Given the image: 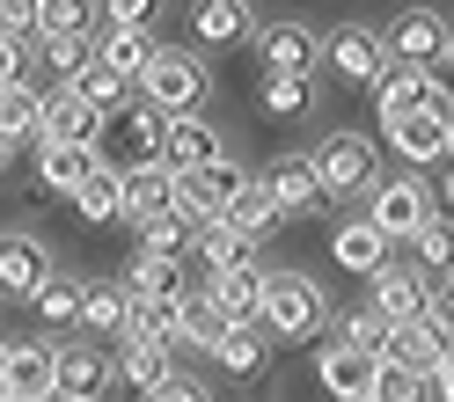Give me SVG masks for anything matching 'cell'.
Listing matches in <instances>:
<instances>
[{"mask_svg": "<svg viewBox=\"0 0 454 402\" xmlns=\"http://www.w3.org/2000/svg\"><path fill=\"white\" fill-rule=\"evenodd\" d=\"M206 161H220V132L198 118H161V168L168 176H191V168H206Z\"/></svg>", "mask_w": 454, "mask_h": 402, "instance_id": "9a60e30c", "label": "cell"}, {"mask_svg": "<svg viewBox=\"0 0 454 402\" xmlns=\"http://www.w3.org/2000/svg\"><path fill=\"white\" fill-rule=\"evenodd\" d=\"M433 395H440V402H454V352H447V366L433 373Z\"/></svg>", "mask_w": 454, "mask_h": 402, "instance_id": "816d5d0a", "label": "cell"}, {"mask_svg": "<svg viewBox=\"0 0 454 402\" xmlns=\"http://www.w3.org/2000/svg\"><path fill=\"white\" fill-rule=\"evenodd\" d=\"M440 205H447V220H454V161H447V183H440Z\"/></svg>", "mask_w": 454, "mask_h": 402, "instance_id": "f5cc1de1", "label": "cell"}, {"mask_svg": "<svg viewBox=\"0 0 454 402\" xmlns=\"http://www.w3.org/2000/svg\"><path fill=\"white\" fill-rule=\"evenodd\" d=\"M433 314H440V322L454 329V278H440V293H433Z\"/></svg>", "mask_w": 454, "mask_h": 402, "instance_id": "f907efd6", "label": "cell"}, {"mask_svg": "<svg viewBox=\"0 0 454 402\" xmlns=\"http://www.w3.org/2000/svg\"><path fill=\"white\" fill-rule=\"evenodd\" d=\"M0 388L22 402H44L59 388V352L51 344H8V366H0Z\"/></svg>", "mask_w": 454, "mask_h": 402, "instance_id": "2e32d148", "label": "cell"}, {"mask_svg": "<svg viewBox=\"0 0 454 402\" xmlns=\"http://www.w3.org/2000/svg\"><path fill=\"white\" fill-rule=\"evenodd\" d=\"M125 89H132V81L110 73V66H89V73L74 81V96L89 103V110H103V118H118V110H125Z\"/></svg>", "mask_w": 454, "mask_h": 402, "instance_id": "ab89813d", "label": "cell"}, {"mask_svg": "<svg viewBox=\"0 0 454 402\" xmlns=\"http://www.w3.org/2000/svg\"><path fill=\"white\" fill-rule=\"evenodd\" d=\"M308 161H316L323 197H352V190H374V183H381V176H374V147H366L359 132H330Z\"/></svg>", "mask_w": 454, "mask_h": 402, "instance_id": "ba28073f", "label": "cell"}, {"mask_svg": "<svg viewBox=\"0 0 454 402\" xmlns=\"http://www.w3.org/2000/svg\"><path fill=\"white\" fill-rule=\"evenodd\" d=\"M264 285H271V271H257V256L249 264H235V271H213V307L227 314V329H257V314H264Z\"/></svg>", "mask_w": 454, "mask_h": 402, "instance_id": "7c38bea8", "label": "cell"}, {"mask_svg": "<svg viewBox=\"0 0 454 402\" xmlns=\"http://www.w3.org/2000/svg\"><path fill=\"white\" fill-rule=\"evenodd\" d=\"M118 381H125V388H139V395H154V388L168 381V352H154V344H125Z\"/></svg>", "mask_w": 454, "mask_h": 402, "instance_id": "74e56055", "label": "cell"}, {"mask_svg": "<svg viewBox=\"0 0 454 402\" xmlns=\"http://www.w3.org/2000/svg\"><path fill=\"white\" fill-rule=\"evenodd\" d=\"M257 103L271 110V118H301V110H308V81H294V73H264Z\"/></svg>", "mask_w": 454, "mask_h": 402, "instance_id": "7bdbcfd3", "label": "cell"}, {"mask_svg": "<svg viewBox=\"0 0 454 402\" xmlns=\"http://www.w3.org/2000/svg\"><path fill=\"white\" fill-rule=\"evenodd\" d=\"M44 66L59 73V89H74V81L96 66V37H44Z\"/></svg>", "mask_w": 454, "mask_h": 402, "instance_id": "8d00e7d4", "label": "cell"}, {"mask_svg": "<svg viewBox=\"0 0 454 402\" xmlns=\"http://www.w3.org/2000/svg\"><path fill=\"white\" fill-rule=\"evenodd\" d=\"M264 190L278 197V213H308V205H323V183H316V161H278Z\"/></svg>", "mask_w": 454, "mask_h": 402, "instance_id": "f546056e", "label": "cell"}, {"mask_svg": "<svg viewBox=\"0 0 454 402\" xmlns=\"http://www.w3.org/2000/svg\"><path fill=\"white\" fill-rule=\"evenodd\" d=\"M440 96H447L440 73H425V66H381V81H374V125H381V139L403 132L418 110H433Z\"/></svg>", "mask_w": 454, "mask_h": 402, "instance_id": "5b68a950", "label": "cell"}, {"mask_svg": "<svg viewBox=\"0 0 454 402\" xmlns=\"http://www.w3.org/2000/svg\"><path fill=\"white\" fill-rule=\"evenodd\" d=\"M139 249H147V256H184V249H191V220H184L176 205L154 213L147 227H139Z\"/></svg>", "mask_w": 454, "mask_h": 402, "instance_id": "b9f144b4", "label": "cell"}, {"mask_svg": "<svg viewBox=\"0 0 454 402\" xmlns=\"http://www.w3.org/2000/svg\"><path fill=\"white\" fill-rule=\"evenodd\" d=\"M425 388L433 381H418L411 366H381L374 373V402H425Z\"/></svg>", "mask_w": 454, "mask_h": 402, "instance_id": "f6af8a7d", "label": "cell"}, {"mask_svg": "<svg viewBox=\"0 0 454 402\" xmlns=\"http://www.w3.org/2000/svg\"><path fill=\"white\" fill-rule=\"evenodd\" d=\"M278 220H286V213H278V197H271L257 176H249V183H242V197L227 205V220H220V227H227V235H242V242H264Z\"/></svg>", "mask_w": 454, "mask_h": 402, "instance_id": "4316f807", "label": "cell"}, {"mask_svg": "<svg viewBox=\"0 0 454 402\" xmlns=\"http://www.w3.org/2000/svg\"><path fill=\"white\" fill-rule=\"evenodd\" d=\"M191 37L198 44H242L249 37V0H198L191 8Z\"/></svg>", "mask_w": 454, "mask_h": 402, "instance_id": "f1b7e54d", "label": "cell"}, {"mask_svg": "<svg viewBox=\"0 0 454 402\" xmlns=\"http://www.w3.org/2000/svg\"><path fill=\"white\" fill-rule=\"evenodd\" d=\"M388 249H395V242H388V235H381V227L366 220V213H359V220H337V227H330V256H337L345 271H359V278H374L381 264H395Z\"/></svg>", "mask_w": 454, "mask_h": 402, "instance_id": "e0dca14e", "label": "cell"}, {"mask_svg": "<svg viewBox=\"0 0 454 402\" xmlns=\"http://www.w3.org/2000/svg\"><path fill=\"white\" fill-rule=\"evenodd\" d=\"M103 22H110V30H147L154 0H103Z\"/></svg>", "mask_w": 454, "mask_h": 402, "instance_id": "7dc6e473", "label": "cell"}, {"mask_svg": "<svg viewBox=\"0 0 454 402\" xmlns=\"http://www.w3.org/2000/svg\"><path fill=\"white\" fill-rule=\"evenodd\" d=\"M103 125H110V118H103V110H89L74 89H51V96H44V139H74V147H96Z\"/></svg>", "mask_w": 454, "mask_h": 402, "instance_id": "ffe728a7", "label": "cell"}, {"mask_svg": "<svg viewBox=\"0 0 454 402\" xmlns=\"http://www.w3.org/2000/svg\"><path fill=\"white\" fill-rule=\"evenodd\" d=\"M411 249H418V271H425V278H454V220H447V213L425 220L418 235H411Z\"/></svg>", "mask_w": 454, "mask_h": 402, "instance_id": "836d02e7", "label": "cell"}, {"mask_svg": "<svg viewBox=\"0 0 454 402\" xmlns=\"http://www.w3.org/2000/svg\"><path fill=\"white\" fill-rule=\"evenodd\" d=\"M381 51H388V66H425V73H440V66H447V51H454V30H447L433 8H411V15H395V22H388Z\"/></svg>", "mask_w": 454, "mask_h": 402, "instance_id": "8992f818", "label": "cell"}, {"mask_svg": "<svg viewBox=\"0 0 454 402\" xmlns=\"http://www.w3.org/2000/svg\"><path fill=\"white\" fill-rule=\"evenodd\" d=\"M176 205V176L154 161V168H125V220L132 227H147L154 213H168Z\"/></svg>", "mask_w": 454, "mask_h": 402, "instance_id": "cb8c5ba5", "label": "cell"}, {"mask_svg": "<svg viewBox=\"0 0 454 402\" xmlns=\"http://www.w3.org/2000/svg\"><path fill=\"white\" fill-rule=\"evenodd\" d=\"M337 336H345V344H352V352H359V359H374V366H381V359H388V336H395V329L381 322V314H374V307H359V314H352V322H337Z\"/></svg>", "mask_w": 454, "mask_h": 402, "instance_id": "60d3db41", "label": "cell"}, {"mask_svg": "<svg viewBox=\"0 0 454 402\" xmlns=\"http://www.w3.org/2000/svg\"><path fill=\"white\" fill-rule=\"evenodd\" d=\"M0 402H22V395H8V388H0Z\"/></svg>", "mask_w": 454, "mask_h": 402, "instance_id": "9f6ffc18", "label": "cell"}, {"mask_svg": "<svg viewBox=\"0 0 454 402\" xmlns=\"http://www.w3.org/2000/svg\"><path fill=\"white\" fill-rule=\"evenodd\" d=\"M81 322L89 329H118L132 322V293H125V278H110V285H81Z\"/></svg>", "mask_w": 454, "mask_h": 402, "instance_id": "1f68e13d", "label": "cell"}, {"mask_svg": "<svg viewBox=\"0 0 454 402\" xmlns=\"http://www.w3.org/2000/svg\"><path fill=\"white\" fill-rule=\"evenodd\" d=\"M103 22V0H44V15H37V44L44 37H89Z\"/></svg>", "mask_w": 454, "mask_h": 402, "instance_id": "d6a6232c", "label": "cell"}, {"mask_svg": "<svg viewBox=\"0 0 454 402\" xmlns=\"http://www.w3.org/2000/svg\"><path fill=\"white\" fill-rule=\"evenodd\" d=\"M433 213H440L433 205V183H418V176H388V183L366 190V220H374L388 242H411Z\"/></svg>", "mask_w": 454, "mask_h": 402, "instance_id": "52a82bcc", "label": "cell"}, {"mask_svg": "<svg viewBox=\"0 0 454 402\" xmlns=\"http://www.w3.org/2000/svg\"><path fill=\"white\" fill-rule=\"evenodd\" d=\"M125 344H154V352H176V344H184V300H132Z\"/></svg>", "mask_w": 454, "mask_h": 402, "instance_id": "7402d4cb", "label": "cell"}, {"mask_svg": "<svg viewBox=\"0 0 454 402\" xmlns=\"http://www.w3.org/2000/svg\"><path fill=\"white\" fill-rule=\"evenodd\" d=\"M447 66H454V51H447Z\"/></svg>", "mask_w": 454, "mask_h": 402, "instance_id": "680465c9", "label": "cell"}, {"mask_svg": "<svg viewBox=\"0 0 454 402\" xmlns=\"http://www.w3.org/2000/svg\"><path fill=\"white\" fill-rule=\"evenodd\" d=\"M323 59H330V73L345 81V89H374L381 66H388V51H381L374 30H330L323 37Z\"/></svg>", "mask_w": 454, "mask_h": 402, "instance_id": "4fadbf2b", "label": "cell"}, {"mask_svg": "<svg viewBox=\"0 0 454 402\" xmlns=\"http://www.w3.org/2000/svg\"><path fill=\"white\" fill-rule=\"evenodd\" d=\"M447 352H454V329L440 322V314H418V322H403L388 336V359L381 366H411L418 381H433V373L447 366Z\"/></svg>", "mask_w": 454, "mask_h": 402, "instance_id": "9c48e42d", "label": "cell"}, {"mask_svg": "<svg viewBox=\"0 0 454 402\" xmlns=\"http://www.w3.org/2000/svg\"><path fill=\"white\" fill-rule=\"evenodd\" d=\"M30 307H37V322H44V329H74V322H81V285L44 278L37 293H30Z\"/></svg>", "mask_w": 454, "mask_h": 402, "instance_id": "d590c367", "label": "cell"}, {"mask_svg": "<svg viewBox=\"0 0 454 402\" xmlns=\"http://www.w3.org/2000/svg\"><path fill=\"white\" fill-rule=\"evenodd\" d=\"M374 373H381V366H374V359H359L337 329L323 336V352H316V381H323L337 402H374Z\"/></svg>", "mask_w": 454, "mask_h": 402, "instance_id": "30bf717a", "label": "cell"}, {"mask_svg": "<svg viewBox=\"0 0 454 402\" xmlns=\"http://www.w3.org/2000/svg\"><path fill=\"white\" fill-rule=\"evenodd\" d=\"M213 359L235 373V381H257V373H264V329H227L213 344Z\"/></svg>", "mask_w": 454, "mask_h": 402, "instance_id": "e575fe53", "label": "cell"}, {"mask_svg": "<svg viewBox=\"0 0 454 402\" xmlns=\"http://www.w3.org/2000/svg\"><path fill=\"white\" fill-rule=\"evenodd\" d=\"M264 336H278V344H294V336H316L323 322H330V307H323V285L308 278V271H271V285H264Z\"/></svg>", "mask_w": 454, "mask_h": 402, "instance_id": "7a4b0ae2", "label": "cell"}, {"mask_svg": "<svg viewBox=\"0 0 454 402\" xmlns=\"http://www.w3.org/2000/svg\"><path fill=\"white\" fill-rule=\"evenodd\" d=\"M147 402H213V395H206V388H198V381H191V373H168V381H161V388H154Z\"/></svg>", "mask_w": 454, "mask_h": 402, "instance_id": "681fc988", "label": "cell"}, {"mask_svg": "<svg viewBox=\"0 0 454 402\" xmlns=\"http://www.w3.org/2000/svg\"><path fill=\"white\" fill-rule=\"evenodd\" d=\"M22 73H30V44L0 37V89H22Z\"/></svg>", "mask_w": 454, "mask_h": 402, "instance_id": "c3c4849f", "label": "cell"}, {"mask_svg": "<svg viewBox=\"0 0 454 402\" xmlns=\"http://www.w3.org/2000/svg\"><path fill=\"white\" fill-rule=\"evenodd\" d=\"M96 154H103V168H154L161 161V110H147V103H125L118 118L103 125V139H96Z\"/></svg>", "mask_w": 454, "mask_h": 402, "instance_id": "3957f363", "label": "cell"}, {"mask_svg": "<svg viewBox=\"0 0 454 402\" xmlns=\"http://www.w3.org/2000/svg\"><path fill=\"white\" fill-rule=\"evenodd\" d=\"M125 293L132 300H184V256H147L139 249L132 271H125Z\"/></svg>", "mask_w": 454, "mask_h": 402, "instance_id": "d4e9b609", "label": "cell"}, {"mask_svg": "<svg viewBox=\"0 0 454 402\" xmlns=\"http://www.w3.org/2000/svg\"><path fill=\"white\" fill-rule=\"evenodd\" d=\"M388 147L403 154V161H418V168H433V161H454V103L440 96L433 110H418V118H411L403 132H388Z\"/></svg>", "mask_w": 454, "mask_h": 402, "instance_id": "8fae6325", "label": "cell"}, {"mask_svg": "<svg viewBox=\"0 0 454 402\" xmlns=\"http://www.w3.org/2000/svg\"><path fill=\"white\" fill-rule=\"evenodd\" d=\"M206 89H213L206 59H198V51H176V44H154L147 73H139V103L161 110V118H191V110L206 103Z\"/></svg>", "mask_w": 454, "mask_h": 402, "instance_id": "6da1fadb", "label": "cell"}, {"mask_svg": "<svg viewBox=\"0 0 454 402\" xmlns=\"http://www.w3.org/2000/svg\"><path fill=\"white\" fill-rule=\"evenodd\" d=\"M74 213L89 220V227H110V220H125V176H118V168L89 176V183L74 190Z\"/></svg>", "mask_w": 454, "mask_h": 402, "instance_id": "4dcf8cb0", "label": "cell"}, {"mask_svg": "<svg viewBox=\"0 0 454 402\" xmlns=\"http://www.w3.org/2000/svg\"><path fill=\"white\" fill-rule=\"evenodd\" d=\"M89 176H103V154H96V147H74V139H44V147H37V183H44V190L74 197Z\"/></svg>", "mask_w": 454, "mask_h": 402, "instance_id": "ac0fdd59", "label": "cell"}, {"mask_svg": "<svg viewBox=\"0 0 454 402\" xmlns=\"http://www.w3.org/2000/svg\"><path fill=\"white\" fill-rule=\"evenodd\" d=\"M0 139L8 147H44V96L22 81V89H0Z\"/></svg>", "mask_w": 454, "mask_h": 402, "instance_id": "603a6c76", "label": "cell"}, {"mask_svg": "<svg viewBox=\"0 0 454 402\" xmlns=\"http://www.w3.org/2000/svg\"><path fill=\"white\" fill-rule=\"evenodd\" d=\"M8 154H15V147H8V139H0V168H8Z\"/></svg>", "mask_w": 454, "mask_h": 402, "instance_id": "db71d44e", "label": "cell"}, {"mask_svg": "<svg viewBox=\"0 0 454 402\" xmlns=\"http://www.w3.org/2000/svg\"><path fill=\"white\" fill-rule=\"evenodd\" d=\"M257 51H264V73H294V81H308L316 59H323L316 30H301V22H271V30L257 37Z\"/></svg>", "mask_w": 454, "mask_h": 402, "instance_id": "d6986e66", "label": "cell"}, {"mask_svg": "<svg viewBox=\"0 0 454 402\" xmlns=\"http://www.w3.org/2000/svg\"><path fill=\"white\" fill-rule=\"evenodd\" d=\"M44 242L37 235H0V293H22L30 300L37 285H44Z\"/></svg>", "mask_w": 454, "mask_h": 402, "instance_id": "44dd1931", "label": "cell"}, {"mask_svg": "<svg viewBox=\"0 0 454 402\" xmlns=\"http://www.w3.org/2000/svg\"><path fill=\"white\" fill-rule=\"evenodd\" d=\"M147 59H154V37H147V30H110V22L96 30V66L139 81V73H147Z\"/></svg>", "mask_w": 454, "mask_h": 402, "instance_id": "83f0119b", "label": "cell"}, {"mask_svg": "<svg viewBox=\"0 0 454 402\" xmlns=\"http://www.w3.org/2000/svg\"><path fill=\"white\" fill-rule=\"evenodd\" d=\"M110 373H118V366H110L103 352H89V344H67V352H59V395L96 402V395L110 388Z\"/></svg>", "mask_w": 454, "mask_h": 402, "instance_id": "484cf974", "label": "cell"}, {"mask_svg": "<svg viewBox=\"0 0 454 402\" xmlns=\"http://www.w3.org/2000/svg\"><path fill=\"white\" fill-rule=\"evenodd\" d=\"M0 366H8V344H0Z\"/></svg>", "mask_w": 454, "mask_h": 402, "instance_id": "6f0895ef", "label": "cell"}, {"mask_svg": "<svg viewBox=\"0 0 454 402\" xmlns=\"http://www.w3.org/2000/svg\"><path fill=\"white\" fill-rule=\"evenodd\" d=\"M366 307H374L388 329H403V322H418V314H433V293H425V271L381 264V271H374V300H366Z\"/></svg>", "mask_w": 454, "mask_h": 402, "instance_id": "5bb4252c", "label": "cell"}, {"mask_svg": "<svg viewBox=\"0 0 454 402\" xmlns=\"http://www.w3.org/2000/svg\"><path fill=\"white\" fill-rule=\"evenodd\" d=\"M242 183H249V176L220 154V161H206V168H191V176H176V213L198 227V235H206V227L227 220V205L242 197Z\"/></svg>", "mask_w": 454, "mask_h": 402, "instance_id": "277c9868", "label": "cell"}, {"mask_svg": "<svg viewBox=\"0 0 454 402\" xmlns=\"http://www.w3.org/2000/svg\"><path fill=\"white\" fill-rule=\"evenodd\" d=\"M37 15H44V0H0V37H22V44H30V37H37Z\"/></svg>", "mask_w": 454, "mask_h": 402, "instance_id": "bcb514c9", "label": "cell"}, {"mask_svg": "<svg viewBox=\"0 0 454 402\" xmlns=\"http://www.w3.org/2000/svg\"><path fill=\"white\" fill-rule=\"evenodd\" d=\"M220 336H227V314L213 307V293H184V344H198V352H213Z\"/></svg>", "mask_w": 454, "mask_h": 402, "instance_id": "f35d334b", "label": "cell"}, {"mask_svg": "<svg viewBox=\"0 0 454 402\" xmlns=\"http://www.w3.org/2000/svg\"><path fill=\"white\" fill-rule=\"evenodd\" d=\"M44 402H74V395H59V388H51V395H44Z\"/></svg>", "mask_w": 454, "mask_h": 402, "instance_id": "11a10c76", "label": "cell"}, {"mask_svg": "<svg viewBox=\"0 0 454 402\" xmlns=\"http://www.w3.org/2000/svg\"><path fill=\"white\" fill-rule=\"evenodd\" d=\"M191 249H206V264H213V271H235V264H249V242H242V235H227V227H206V235H198Z\"/></svg>", "mask_w": 454, "mask_h": 402, "instance_id": "ee69618b", "label": "cell"}]
</instances>
